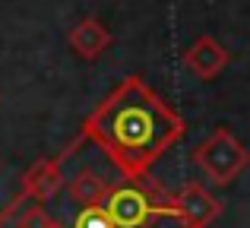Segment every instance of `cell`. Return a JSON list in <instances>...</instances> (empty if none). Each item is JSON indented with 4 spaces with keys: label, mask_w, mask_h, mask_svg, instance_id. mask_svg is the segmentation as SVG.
I'll list each match as a JSON object with an SVG mask.
<instances>
[{
    "label": "cell",
    "mask_w": 250,
    "mask_h": 228,
    "mask_svg": "<svg viewBox=\"0 0 250 228\" xmlns=\"http://www.w3.org/2000/svg\"><path fill=\"white\" fill-rule=\"evenodd\" d=\"M184 117L143 83V76L121 80L80 127V140L102 149L121 178H149L152 165L181 143Z\"/></svg>",
    "instance_id": "1"
},
{
    "label": "cell",
    "mask_w": 250,
    "mask_h": 228,
    "mask_svg": "<svg viewBox=\"0 0 250 228\" xmlns=\"http://www.w3.org/2000/svg\"><path fill=\"white\" fill-rule=\"evenodd\" d=\"M114 228H159L162 222H177L171 212V193L155 187L149 178H121L111 184L102 200Z\"/></svg>",
    "instance_id": "2"
},
{
    "label": "cell",
    "mask_w": 250,
    "mask_h": 228,
    "mask_svg": "<svg viewBox=\"0 0 250 228\" xmlns=\"http://www.w3.org/2000/svg\"><path fill=\"white\" fill-rule=\"evenodd\" d=\"M193 162L215 187H228L250 165V152L228 127H215L193 149Z\"/></svg>",
    "instance_id": "3"
},
{
    "label": "cell",
    "mask_w": 250,
    "mask_h": 228,
    "mask_svg": "<svg viewBox=\"0 0 250 228\" xmlns=\"http://www.w3.org/2000/svg\"><path fill=\"white\" fill-rule=\"evenodd\" d=\"M171 212L181 228H209L222 216V203L203 184H184L177 193H171Z\"/></svg>",
    "instance_id": "4"
},
{
    "label": "cell",
    "mask_w": 250,
    "mask_h": 228,
    "mask_svg": "<svg viewBox=\"0 0 250 228\" xmlns=\"http://www.w3.org/2000/svg\"><path fill=\"white\" fill-rule=\"evenodd\" d=\"M63 162H67V155H63V152L57 155V159H38L35 165H32L29 171L22 174L19 193H29V197L38 200V203H48V200H54L57 193L63 190V184H67Z\"/></svg>",
    "instance_id": "5"
},
{
    "label": "cell",
    "mask_w": 250,
    "mask_h": 228,
    "mask_svg": "<svg viewBox=\"0 0 250 228\" xmlns=\"http://www.w3.org/2000/svg\"><path fill=\"white\" fill-rule=\"evenodd\" d=\"M228 61H231V54H228L225 44H219L212 35H200L184 51V67H187L196 80H215V76L228 67Z\"/></svg>",
    "instance_id": "6"
},
{
    "label": "cell",
    "mask_w": 250,
    "mask_h": 228,
    "mask_svg": "<svg viewBox=\"0 0 250 228\" xmlns=\"http://www.w3.org/2000/svg\"><path fill=\"white\" fill-rule=\"evenodd\" d=\"M67 44H70V51H73L80 61L92 63V61H98V57L111 48V32H108V25H104L102 19L83 16L76 25H70Z\"/></svg>",
    "instance_id": "7"
},
{
    "label": "cell",
    "mask_w": 250,
    "mask_h": 228,
    "mask_svg": "<svg viewBox=\"0 0 250 228\" xmlns=\"http://www.w3.org/2000/svg\"><path fill=\"white\" fill-rule=\"evenodd\" d=\"M0 228H61V225L44 209V203L32 200L29 193H16L0 209Z\"/></svg>",
    "instance_id": "8"
},
{
    "label": "cell",
    "mask_w": 250,
    "mask_h": 228,
    "mask_svg": "<svg viewBox=\"0 0 250 228\" xmlns=\"http://www.w3.org/2000/svg\"><path fill=\"white\" fill-rule=\"evenodd\" d=\"M111 184L104 174H98L95 168H80L76 174L67 178V197L76 209H89V206H102V200L108 197Z\"/></svg>",
    "instance_id": "9"
},
{
    "label": "cell",
    "mask_w": 250,
    "mask_h": 228,
    "mask_svg": "<svg viewBox=\"0 0 250 228\" xmlns=\"http://www.w3.org/2000/svg\"><path fill=\"white\" fill-rule=\"evenodd\" d=\"M70 228H114V225H111L108 212H104L102 206H89V209H76Z\"/></svg>",
    "instance_id": "10"
}]
</instances>
